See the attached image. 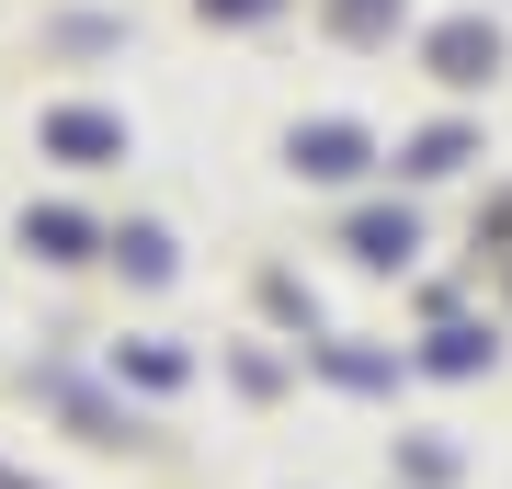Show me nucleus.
<instances>
[{
  "instance_id": "4468645a",
  "label": "nucleus",
  "mask_w": 512,
  "mask_h": 489,
  "mask_svg": "<svg viewBox=\"0 0 512 489\" xmlns=\"http://www.w3.org/2000/svg\"><path fill=\"white\" fill-rule=\"evenodd\" d=\"M194 12H205V23H274L285 0H194Z\"/></svg>"
},
{
  "instance_id": "1a4fd4ad",
  "label": "nucleus",
  "mask_w": 512,
  "mask_h": 489,
  "mask_svg": "<svg viewBox=\"0 0 512 489\" xmlns=\"http://www.w3.org/2000/svg\"><path fill=\"white\" fill-rule=\"evenodd\" d=\"M103 251H114V262H126V273H137V285H171V228H148V217H137V228H114V239H103Z\"/></svg>"
},
{
  "instance_id": "423d86ee",
  "label": "nucleus",
  "mask_w": 512,
  "mask_h": 489,
  "mask_svg": "<svg viewBox=\"0 0 512 489\" xmlns=\"http://www.w3.org/2000/svg\"><path fill=\"white\" fill-rule=\"evenodd\" d=\"M410 0H319V35L330 46H399Z\"/></svg>"
},
{
  "instance_id": "f257e3e1",
  "label": "nucleus",
  "mask_w": 512,
  "mask_h": 489,
  "mask_svg": "<svg viewBox=\"0 0 512 489\" xmlns=\"http://www.w3.org/2000/svg\"><path fill=\"white\" fill-rule=\"evenodd\" d=\"M421 69H433L444 91H490L512 69V35L490 12H444V23H421Z\"/></svg>"
},
{
  "instance_id": "ddd939ff",
  "label": "nucleus",
  "mask_w": 512,
  "mask_h": 489,
  "mask_svg": "<svg viewBox=\"0 0 512 489\" xmlns=\"http://www.w3.org/2000/svg\"><path fill=\"white\" fill-rule=\"evenodd\" d=\"M262 308L296 319V330H319V308H308V285H296V273H262Z\"/></svg>"
},
{
  "instance_id": "0eeeda50",
  "label": "nucleus",
  "mask_w": 512,
  "mask_h": 489,
  "mask_svg": "<svg viewBox=\"0 0 512 489\" xmlns=\"http://www.w3.org/2000/svg\"><path fill=\"white\" fill-rule=\"evenodd\" d=\"M92 217H80V205H23V251L35 262H92Z\"/></svg>"
},
{
  "instance_id": "9d476101",
  "label": "nucleus",
  "mask_w": 512,
  "mask_h": 489,
  "mask_svg": "<svg viewBox=\"0 0 512 489\" xmlns=\"http://www.w3.org/2000/svg\"><path fill=\"white\" fill-rule=\"evenodd\" d=\"M319 364H330V376H342V387H387V376H399V364H387V353H353V342H319Z\"/></svg>"
},
{
  "instance_id": "7ed1b4c3",
  "label": "nucleus",
  "mask_w": 512,
  "mask_h": 489,
  "mask_svg": "<svg viewBox=\"0 0 512 489\" xmlns=\"http://www.w3.org/2000/svg\"><path fill=\"white\" fill-rule=\"evenodd\" d=\"M46 160H69V171H103V160H126V114H103V103H46V126H35Z\"/></svg>"
},
{
  "instance_id": "6e6552de",
  "label": "nucleus",
  "mask_w": 512,
  "mask_h": 489,
  "mask_svg": "<svg viewBox=\"0 0 512 489\" xmlns=\"http://www.w3.org/2000/svg\"><path fill=\"white\" fill-rule=\"evenodd\" d=\"M490 353H501V330H478V319H444L433 342H421V376H478Z\"/></svg>"
},
{
  "instance_id": "f8f14e48",
  "label": "nucleus",
  "mask_w": 512,
  "mask_h": 489,
  "mask_svg": "<svg viewBox=\"0 0 512 489\" xmlns=\"http://www.w3.org/2000/svg\"><path fill=\"white\" fill-rule=\"evenodd\" d=\"M478 262H512V182L478 205Z\"/></svg>"
},
{
  "instance_id": "f03ea898",
  "label": "nucleus",
  "mask_w": 512,
  "mask_h": 489,
  "mask_svg": "<svg viewBox=\"0 0 512 489\" xmlns=\"http://www.w3.org/2000/svg\"><path fill=\"white\" fill-rule=\"evenodd\" d=\"M285 171L296 182H365L376 171V137L353 126V114H308V126H285Z\"/></svg>"
},
{
  "instance_id": "39448f33",
  "label": "nucleus",
  "mask_w": 512,
  "mask_h": 489,
  "mask_svg": "<svg viewBox=\"0 0 512 489\" xmlns=\"http://www.w3.org/2000/svg\"><path fill=\"white\" fill-rule=\"evenodd\" d=\"M467 160H478V126H467V114H433V126L399 137V171H410V182H456Z\"/></svg>"
},
{
  "instance_id": "20e7f679",
  "label": "nucleus",
  "mask_w": 512,
  "mask_h": 489,
  "mask_svg": "<svg viewBox=\"0 0 512 489\" xmlns=\"http://www.w3.org/2000/svg\"><path fill=\"white\" fill-rule=\"evenodd\" d=\"M342 251L365 262V273H410L421 217H410V205H353V217H342Z\"/></svg>"
},
{
  "instance_id": "9b49d317",
  "label": "nucleus",
  "mask_w": 512,
  "mask_h": 489,
  "mask_svg": "<svg viewBox=\"0 0 512 489\" xmlns=\"http://www.w3.org/2000/svg\"><path fill=\"white\" fill-rule=\"evenodd\" d=\"M114 364H126L137 387H183V353H171V342H126V353H114Z\"/></svg>"
}]
</instances>
